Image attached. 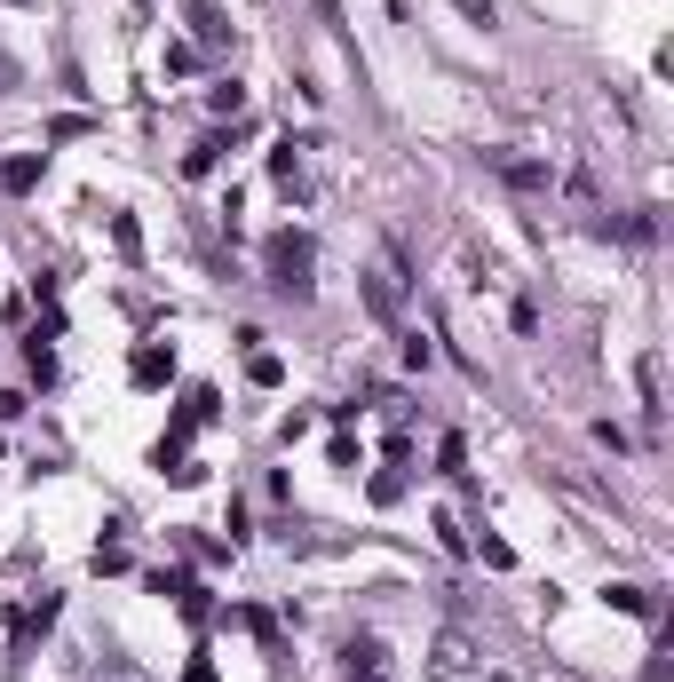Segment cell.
Instances as JSON below:
<instances>
[{"mask_svg": "<svg viewBox=\"0 0 674 682\" xmlns=\"http://www.w3.org/2000/svg\"><path fill=\"white\" fill-rule=\"evenodd\" d=\"M262 262H270V286H278V294L310 302V230H278V238L262 246Z\"/></svg>", "mask_w": 674, "mask_h": 682, "instance_id": "6da1fadb", "label": "cell"}, {"mask_svg": "<svg viewBox=\"0 0 674 682\" xmlns=\"http://www.w3.org/2000/svg\"><path fill=\"white\" fill-rule=\"evenodd\" d=\"M127 381H135V389H167V381H175V341H135Z\"/></svg>", "mask_w": 674, "mask_h": 682, "instance_id": "7a4b0ae2", "label": "cell"}, {"mask_svg": "<svg viewBox=\"0 0 674 682\" xmlns=\"http://www.w3.org/2000/svg\"><path fill=\"white\" fill-rule=\"evenodd\" d=\"M40 167H48V151H16V159L0 167V191H8V199H24V191H40Z\"/></svg>", "mask_w": 674, "mask_h": 682, "instance_id": "3957f363", "label": "cell"}, {"mask_svg": "<svg viewBox=\"0 0 674 682\" xmlns=\"http://www.w3.org/2000/svg\"><path fill=\"white\" fill-rule=\"evenodd\" d=\"M183 421H191V429H215V421H223V389H215V381H191V389H183Z\"/></svg>", "mask_w": 674, "mask_h": 682, "instance_id": "277c9868", "label": "cell"}, {"mask_svg": "<svg viewBox=\"0 0 674 682\" xmlns=\"http://www.w3.org/2000/svg\"><path fill=\"white\" fill-rule=\"evenodd\" d=\"M191 32H199L207 48H230V16L215 8V0H191Z\"/></svg>", "mask_w": 674, "mask_h": 682, "instance_id": "5b68a950", "label": "cell"}, {"mask_svg": "<svg viewBox=\"0 0 674 682\" xmlns=\"http://www.w3.org/2000/svg\"><path fill=\"white\" fill-rule=\"evenodd\" d=\"M223 151H230V135H199V143H191V159H183V175H215V167H223Z\"/></svg>", "mask_w": 674, "mask_h": 682, "instance_id": "8992f818", "label": "cell"}, {"mask_svg": "<svg viewBox=\"0 0 674 682\" xmlns=\"http://www.w3.org/2000/svg\"><path fill=\"white\" fill-rule=\"evenodd\" d=\"M270 175H278V191H302V143H278L270 151Z\"/></svg>", "mask_w": 674, "mask_h": 682, "instance_id": "52a82bcc", "label": "cell"}, {"mask_svg": "<svg viewBox=\"0 0 674 682\" xmlns=\"http://www.w3.org/2000/svg\"><path fill=\"white\" fill-rule=\"evenodd\" d=\"M24 373H32L40 389L56 381V349H48V341H40V334H24Z\"/></svg>", "mask_w": 674, "mask_h": 682, "instance_id": "ba28073f", "label": "cell"}, {"mask_svg": "<svg viewBox=\"0 0 674 682\" xmlns=\"http://www.w3.org/2000/svg\"><path fill=\"white\" fill-rule=\"evenodd\" d=\"M246 381H254V389H278V381H286V365H278L270 349H246Z\"/></svg>", "mask_w": 674, "mask_h": 682, "instance_id": "9c48e42d", "label": "cell"}, {"mask_svg": "<svg viewBox=\"0 0 674 682\" xmlns=\"http://www.w3.org/2000/svg\"><path fill=\"white\" fill-rule=\"evenodd\" d=\"M603 603H611V611H627V619H651V595H643V587H627V579H619V587H603Z\"/></svg>", "mask_w": 674, "mask_h": 682, "instance_id": "30bf717a", "label": "cell"}, {"mask_svg": "<svg viewBox=\"0 0 674 682\" xmlns=\"http://www.w3.org/2000/svg\"><path fill=\"white\" fill-rule=\"evenodd\" d=\"M112 246H119V262H143V230H135V215H112Z\"/></svg>", "mask_w": 674, "mask_h": 682, "instance_id": "8fae6325", "label": "cell"}, {"mask_svg": "<svg viewBox=\"0 0 674 682\" xmlns=\"http://www.w3.org/2000/svg\"><path fill=\"white\" fill-rule=\"evenodd\" d=\"M500 175H508V183H516V191H548V167H540V159H508V167H500Z\"/></svg>", "mask_w": 674, "mask_h": 682, "instance_id": "7c38bea8", "label": "cell"}, {"mask_svg": "<svg viewBox=\"0 0 674 682\" xmlns=\"http://www.w3.org/2000/svg\"><path fill=\"white\" fill-rule=\"evenodd\" d=\"M365 492H373V508H397V500H405V476H397V468H381Z\"/></svg>", "mask_w": 674, "mask_h": 682, "instance_id": "4fadbf2b", "label": "cell"}, {"mask_svg": "<svg viewBox=\"0 0 674 682\" xmlns=\"http://www.w3.org/2000/svg\"><path fill=\"white\" fill-rule=\"evenodd\" d=\"M326 460H334L341 476H357V468H365V445H357V437H334V445H326Z\"/></svg>", "mask_w": 674, "mask_h": 682, "instance_id": "5bb4252c", "label": "cell"}, {"mask_svg": "<svg viewBox=\"0 0 674 682\" xmlns=\"http://www.w3.org/2000/svg\"><path fill=\"white\" fill-rule=\"evenodd\" d=\"M405 365H413V373H429V365H437V341L421 334V326H413V334H405Z\"/></svg>", "mask_w": 674, "mask_h": 682, "instance_id": "9a60e30c", "label": "cell"}, {"mask_svg": "<svg viewBox=\"0 0 674 682\" xmlns=\"http://www.w3.org/2000/svg\"><path fill=\"white\" fill-rule=\"evenodd\" d=\"M207 104H215V112H230V119H238V112H246V88H238V80H215V88H207Z\"/></svg>", "mask_w": 674, "mask_h": 682, "instance_id": "2e32d148", "label": "cell"}, {"mask_svg": "<svg viewBox=\"0 0 674 682\" xmlns=\"http://www.w3.org/2000/svg\"><path fill=\"white\" fill-rule=\"evenodd\" d=\"M365 310H373V318H397V286L373 278V286H365Z\"/></svg>", "mask_w": 674, "mask_h": 682, "instance_id": "e0dca14e", "label": "cell"}, {"mask_svg": "<svg viewBox=\"0 0 674 682\" xmlns=\"http://www.w3.org/2000/svg\"><path fill=\"white\" fill-rule=\"evenodd\" d=\"M476 556H484V564H492V571H516V548H508V540H492V532L476 540Z\"/></svg>", "mask_w": 674, "mask_h": 682, "instance_id": "ac0fdd59", "label": "cell"}, {"mask_svg": "<svg viewBox=\"0 0 674 682\" xmlns=\"http://www.w3.org/2000/svg\"><path fill=\"white\" fill-rule=\"evenodd\" d=\"M437 548H445V556H468V532H460L452 516H437Z\"/></svg>", "mask_w": 674, "mask_h": 682, "instance_id": "d6986e66", "label": "cell"}, {"mask_svg": "<svg viewBox=\"0 0 674 682\" xmlns=\"http://www.w3.org/2000/svg\"><path fill=\"white\" fill-rule=\"evenodd\" d=\"M88 564H96V571H127V548H119V540H96V556H88Z\"/></svg>", "mask_w": 674, "mask_h": 682, "instance_id": "ffe728a7", "label": "cell"}, {"mask_svg": "<svg viewBox=\"0 0 674 682\" xmlns=\"http://www.w3.org/2000/svg\"><path fill=\"white\" fill-rule=\"evenodd\" d=\"M167 72H199V48L191 40H167Z\"/></svg>", "mask_w": 674, "mask_h": 682, "instance_id": "44dd1931", "label": "cell"}, {"mask_svg": "<svg viewBox=\"0 0 674 682\" xmlns=\"http://www.w3.org/2000/svg\"><path fill=\"white\" fill-rule=\"evenodd\" d=\"M437 468H445V476H460V468H468V445H460V437H445V445H437Z\"/></svg>", "mask_w": 674, "mask_h": 682, "instance_id": "7402d4cb", "label": "cell"}, {"mask_svg": "<svg viewBox=\"0 0 674 682\" xmlns=\"http://www.w3.org/2000/svg\"><path fill=\"white\" fill-rule=\"evenodd\" d=\"M24 413H32V397L24 389H0V421H24Z\"/></svg>", "mask_w": 674, "mask_h": 682, "instance_id": "603a6c76", "label": "cell"}, {"mask_svg": "<svg viewBox=\"0 0 674 682\" xmlns=\"http://www.w3.org/2000/svg\"><path fill=\"white\" fill-rule=\"evenodd\" d=\"M183 682H223V675H215V659H207V651H191V667H183Z\"/></svg>", "mask_w": 674, "mask_h": 682, "instance_id": "cb8c5ba5", "label": "cell"}, {"mask_svg": "<svg viewBox=\"0 0 674 682\" xmlns=\"http://www.w3.org/2000/svg\"><path fill=\"white\" fill-rule=\"evenodd\" d=\"M460 16L468 24H492V0H460Z\"/></svg>", "mask_w": 674, "mask_h": 682, "instance_id": "d4e9b609", "label": "cell"}, {"mask_svg": "<svg viewBox=\"0 0 674 682\" xmlns=\"http://www.w3.org/2000/svg\"><path fill=\"white\" fill-rule=\"evenodd\" d=\"M8 8H32V0H8Z\"/></svg>", "mask_w": 674, "mask_h": 682, "instance_id": "484cf974", "label": "cell"}]
</instances>
